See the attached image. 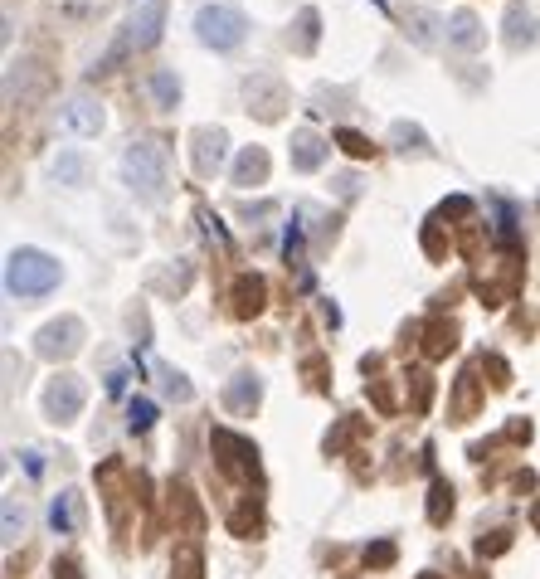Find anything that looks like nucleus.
Masks as SVG:
<instances>
[{"label":"nucleus","instance_id":"obj_1","mask_svg":"<svg viewBox=\"0 0 540 579\" xmlns=\"http://www.w3.org/2000/svg\"><path fill=\"white\" fill-rule=\"evenodd\" d=\"M161 25H166V0H146L142 10L117 30V39H112L108 49L88 64V78H108V73H117L132 54H146V49H156V39H161Z\"/></svg>","mask_w":540,"mask_h":579},{"label":"nucleus","instance_id":"obj_2","mask_svg":"<svg viewBox=\"0 0 540 579\" xmlns=\"http://www.w3.org/2000/svg\"><path fill=\"white\" fill-rule=\"evenodd\" d=\"M122 181H127V190H132L137 200L161 205V200L171 195V161H166V146L156 142V137L127 142V151H122Z\"/></svg>","mask_w":540,"mask_h":579},{"label":"nucleus","instance_id":"obj_3","mask_svg":"<svg viewBox=\"0 0 540 579\" xmlns=\"http://www.w3.org/2000/svg\"><path fill=\"white\" fill-rule=\"evenodd\" d=\"M59 278H64L59 258H49L44 249H15L5 258V292L10 297H49L59 288Z\"/></svg>","mask_w":540,"mask_h":579},{"label":"nucleus","instance_id":"obj_4","mask_svg":"<svg viewBox=\"0 0 540 579\" xmlns=\"http://www.w3.org/2000/svg\"><path fill=\"white\" fill-rule=\"evenodd\" d=\"M249 35V15L239 10V5H200L195 10V39L205 44V49H215V54H229V49H239Z\"/></svg>","mask_w":540,"mask_h":579},{"label":"nucleus","instance_id":"obj_5","mask_svg":"<svg viewBox=\"0 0 540 579\" xmlns=\"http://www.w3.org/2000/svg\"><path fill=\"white\" fill-rule=\"evenodd\" d=\"M210 448H215V463L219 472H229V477H239V482H258V448H253L244 434H234V429H215L210 434Z\"/></svg>","mask_w":540,"mask_h":579},{"label":"nucleus","instance_id":"obj_6","mask_svg":"<svg viewBox=\"0 0 540 579\" xmlns=\"http://www.w3.org/2000/svg\"><path fill=\"white\" fill-rule=\"evenodd\" d=\"M244 103H249V117L278 122L288 112V83L278 73H249L244 78Z\"/></svg>","mask_w":540,"mask_h":579},{"label":"nucleus","instance_id":"obj_7","mask_svg":"<svg viewBox=\"0 0 540 579\" xmlns=\"http://www.w3.org/2000/svg\"><path fill=\"white\" fill-rule=\"evenodd\" d=\"M35 351L44 361H69V356H78V351H83V322H78V317H59V322L39 326Z\"/></svg>","mask_w":540,"mask_h":579},{"label":"nucleus","instance_id":"obj_8","mask_svg":"<svg viewBox=\"0 0 540 579\" xmlns=\"http://www.w3.org/2000/svg\"><path fill=\"white\" fill-rule=\"evenodd\" d=\"M83 399H88L83 380L64 370V375H54V380H49V390H44V414H49L54 424H73V419L83 414Z\"/></svg>","mask_w":540,"mask_h":579},{"label":"nucleus","instance_id":"obj_9","mask_svg":"<svg viewBox=\"0 0 540 579\" xmlns=\"http://www.w3.org/2000/svg\"><path fill=\"white\" fill-rule=\"evenodd\" d=\"M224 151H229L224 127H195V132H190V166H195L200 181H210L219 166H224Z\"/></svg>","mask_w":540,"mask_h":579},{"label":"nucleus","instance_id":"obj_10","mask_svg":"<svg viewBox=\"0 0 540 579\" xmlns=\"http://www.w3.org/2000/svg\"><path fill=\"white\" fill-rule=\"evenodd\" d=\"M502 39H506V49H511V54H521V49H536L540 20H536V10H531L526 0H511V5H506Z\"/></svg>","mask_w":540,"mask_h":579},{"label":"nucleus","instance_id":"obj_11","mask_svg":"<svg viewBox=\"0 0 540 579\" xmlns=\"http://www.w3.org/2000/svg\"><path fill=\"white\" fill-rule=\"evenodd\" d=\"M49 88V73H44V64H35V59H20V64H10V73H5V103H35L39 93Z\"/></svg>","mask_w":540,"mask_h":579},{"label":"nucleus","instance_id":"obj_12","mask_svg":"<svg viewBox=\"0 0 540 579\" xmlns=\"http://www.w3.org/2000/svg\"><path fill=\"white\" fill-rule=\"evenodd\" d=\"M64 122H69L78 137H98L103 127H108V112L98 98H88V93H73L69 103H64Z\"/></svg>","mask_w":540,"mask_h":579},{"label":"nucleus","instance_id":"obj_13","mask_svg":"<svg viewBox=\"0 0 540 579\" xmlns=\"http://www.w3.org/2000/svg\"><path fill=\"white\" fill-rule=\"evenodd\" d=\"M448 44L458 49V54H477L482 44H487V30H482V20H477V10H453L448 15Z\"/></svg>","mask_w":540,"mask_h":579},{"label":"nucleus","instance_id":"obj_14","mask_svg":"<svg viewBox=\"0 0 540 579\" xmlns=\"http://www.w3.org/2000/svg\"><path fill=\"white\" fill-rule=\"evenodd\" d=\"M317 44H322V15H317V5H302L297 20L288 25V49L307 59V54H317Z\"/></svg>","mask_w":540,"mask_h":579},{"label":"nucleus","instance_id":"obj_15","mask_svg":"<svg viewBox=\"0 0 540 579\" xmlns=\"http://www.w3.org/2000/svg\"><path fill=\"white\" fill-rule=\"evenodd\" d=\"M219 399H224V409H229V414H253V409H258V399H263V380H258L253 370H239V375L224 385V395H219Z\"/></svg>","mask_w":540,"mask_h":579},{"label":"nucleus","instance_id":"obj_16","mask_svg":"<svg viewBox=\"0 0 540 579\" xmlns=\"http://www.w3.org/2000/svg\"><path fill=\"white\" fill-rule=\"evenodd\" d=\"M390 146H395L399 156H414V161H429V156H433L429 132H424L419 122H409V117L390 122Z\"/></svg>","mask_w":540,"mask_h":579},{"label":"nucleus","instance_id":"obj_17","mask_svg":"<svg viewBox=\"0 0 540 579\" xmlns=\"http://www.w3.org/2000/svg\"><path fill=\"white\" fill-rule=\"evenodd\" d=\"M326 151H331V142H322L317 132H292V171H297V176H312V171H322V166H326Z\"/></svg>","mask_w":540,"mask_h":579},{"label":"nucleus","instance_id":"obj_18","mask_svg":"<svg viewBox=\"0 0 540 579\" xmlns=\"http://www.w3.org/2000/svg\"><path fill=\"white\" fill-rule=\"evenodd\" d=\"M49 531L54 536H78L83 531V497L78 492H59L49 502Z\"/></svg>","mask_w":540,"mask_h":579},{"label":"nucleus","instance_id":"obj_19","mask_svg":"<svg viewBox=\"0 0 540 579\" xmlns=\"http://www.w3.org/2000/svg\"><path fill=\"white\" fill-rule=\"evenodd\" d=\"M268 307V283L258 273H239L234 278V317H258Z\"/></svg>","mask_w":540,"mask_h":579},{"label":"nucleus","instance_id":"obj_20","mask_svg":"<svg viewBox=\"0 0 540 579\" xmlns=\"http://www.w3.org/2000/svg\"><path fill=\"white\" fill-rule=\"evenodd\" d=\"M180 78L176 69H151L146 73V98H151V108H161V112H176L180 108Z\"/></svg>","mask_w":540,"mask_h":579},{"label":"nucleus","instance_id":"obj_21","mask_svg":"<svg viewBox=\"0 0 540 579\" xmlns=\"http://www.w3.org/2000/svg\"><path fill=\"white\" fill-rule=\"evenodd\" d=\"M268 166H273V161H268L263 146H244L239 161H234V185H244V190H249V185H263L268 181Z\"/></svg>","mask_w":540,"mask_h":579},{"label":"nucleus","instance_id":"obj_22","mask_svg":"<svg viewBox=\"0 0 540 579\" xmlns=\"http://www.w3.org/2000/svg\"><path fill=\"white\" fill-rule=\"evenodd\" d=\"M438 30H448V25H443L438 15H429V10H409V15H404V35L414 39L419 49H433V44H438Z\"/></svg>","mask_w":540,"mask_h":579},{"label":"nucleus","instance_id":"obj_23","mask_svg":"<svg viewBox=\"0 0 540 579\" xmlns=\"http://www.w3.org/2000/svg\"><path fill=\"white\" fill-rule=\"evenodd\" d=\"M88 176H93V161L83 151H59L54 156V181L59 185H88Z\"/></svg>","mask_w":540,"mask_h":579},{"label":"nucleus","instance_id":"obj_24","mask_svg":"<svg viewBox=\"0 0 540 579\" xmlns=\"http://www.w3.org/2000/svg\"><path fill=\"white\" fill-rule=\"evenodd\" d=\"M424 336H429V341H424V351H429L433 361H438V356H448V351L458 346V326H453V322H429V326H424Z\"/></svg>","mask_w":540,"mask_h":579},{"label":"nucleus","instance_id":"obj_25","mask_svg":"<svg viewBox=\"0 0 540 579\" xmlns=\"http://www.w3.org/2000/svg\"><path fill=\"white\" fill-rule=\"evenodd\" d=\"M404 380H409V404H414V414H424L429 399H433V375L429 370H409Z\"/></svg>","mask_w":540,"mask_h":579},{"label":"nucleus","instance_id":"obj_26","mask_svg":"<svg viewBox=\"0 0 540 579\" xmlns=\"http://www.w3.org/2000/svg\"><path fill=\"white\" fill-rule=\"evenodd\" d=\"M448 516H453V487L438 477V482H433V492H429V521H433V526H443Z\"/></svg>","mask_w":540,"mask_h":579},{"label":"nucleus","instance_id":"obj_27","mask_svg":"<svg viewBox=\"0 0 540 579\" xmlns=\"http://www.w3.org/2000/svg\"><path fill=\"white\" fill-rule=\"evenodd\" d=\"M331 142L341 146L346 156H356V161H365V156H375V146H370V137H360L356 127H336V137Z\"/></svg>","mask_w":540,"mask_h":579},{"label":"nucleus","instance_id":"obj_28","mask_svg":"<svg viewBox=\"0 0 540 579\" xmlns=\"http://www.w3.org/2000/svg\"><path fill=\"white\" fill-rule=\"evenodd\" d=\"M171 570H176V579H200V575H205V560H200V550H195V545H180L176 560H171Z\"/></svg>","mask_w":540,"mask_h":579},{"label":"nucleus","instance_id":"obj_29","mask_svg":"<svg viewBox=\"0 0 540 579\" xmlns=\"http://www.w3.org/2000/svg\"><path fill=\"white\" fill-rule=\"evenodd\" d=\"M312 103H317V112H346V103H356V93L351 88H317L312 93Z\"/></svg>","mask_w":540,"mask_h":579},{"label":"nucleus","instance_id":"obj_30","mask_svg":"<svg viewBox=\"0 0 540 579\" xmlns=\"http://www.w3.org/2000/svg\"><path fill=\"white\" fill-rule=\"evenodd\" d=\"M472 404H477V370H463V375H458V404H453L458 424L472 414Z\"/></svg>","mask_w":540,"mask_h":579},{"label":"nucleus","instance_id":"obj_31","mask_svg":"<svg viewBox=\"0 0 540 579\" xmlns=\"http://www.w3.org/2000/svg\"><path fill=\"white\" fill-rule=\"evenodd\" d=\"M151 424H156V404L137 395L132 404H127V429H132V434H146Z\"/></svg>","mask_w":540,"mask_h":579},{"label":"nucleus","instance_id":"obj_32","mask_svg":"<svg viewBox=\"0 0 540 579\" xmlns=\"http://www.w3.org/2000/svg\"><path fill=\"white\" fill-rule=\"evenodd\" d=\"M190 273H195V268H190V263H185V258H180V268H171V273H161V278H151V288L156 292H185L190 288Z\"/></svg>","mask_w":540,"mask_h":579},{"label":"nucleus","instance_id":"obj_33","mask_svg":"<svg viewBox=\"0 0 540 579\" xmlns=\"http://www.w3.org/2000/svg\"><path fill=\"white\" fill-rule=\"evenodd\" d=\"M156 375H161V385H166V395H171V399H180V404H185V399L195 395V390H190V380H185L180 370H171V365H156Z\"/></svg>","mask_w":540,"mask_h":579},{"label":"nucleus","instance_id":"obj_34","mask_svg":"<svg viewBox=\"0 0 540 579\" xmlns=\"http://www.w3.org/2000/svg\"><path fill=\"white\" fill-rule=\"evenodd\" d=\"M278 215V200H239V219L244 224H258V219H273Z\"/></svg>","mask_w":540,"mask_h":579},{"label":"nucleus","instance_id":"obj_35","mask_svg":"<svg viewBox=\"0 0 540 579\" xmlns=\"http://www.w3.org/2000/svg\"><path fill=\"white\" fill-rule=\"evenodd\" d=\"M20 531H25V511L15 497H5V541H20Z\"/></svg>","mask_w":540,"mask_h":579},{"label":"nucleus","instance_id":"obj_36","mask_svg":"<svg viewBox=\"0 0 540 579\" xmlns=\"http://www.w3.org/2000/svg\"><path fill=\"white\" fill-rule=\"evenodd\" d=\"M468 215H472L468 195H453V200H443V205H438V219H468Z\"/></svg>","mask_w":540,"mask_h":579},{"label":"nucleus","instance_id":"obj_37","mask_svg":"<svg viewBox=\"0 0 540 579\" xmlns=\"http://www.w3.org/2000/svg\"><path fill=\"white\" fill-rule=\"evenodd\" d=\"M331 185H336V195H341V200H356V195H360V176H356V171L331 176Z\"/></svg>","mask_w":540,"mask_h":579},{"label":"nucleus","instance_id":"obj_38","mask_svg":"<svg viewBox=\"0 0 540 579\" xmlns=\"http://www.w3.org/2000/svg\"><path fill=\"white\" fill-rule=\"evenodd\" d=\"M506 545H511V536H506V531H492V541L482 536V541H477V550H482V555H502Z\"/></svg>","mask_w":540,"mask_h":579},{"label":"nucleus","instance_id":"obj_39","mask_svg":"<svg viewBox=\"0 0 540 579\" xmlns=\"http://www.w3.org/2000/svg\"><path fill=\"white\" fill-rule=\"evenodd\" d=\"M365 560H370V565H390V560H395V545H375V550H365Z\"/></svg>","mask_w":540,"mask_h":579},{"label":"nucleus","instance_id":"obj_40","mask_svg":"<svg viewBox=\"0 0 540 579\" xmlns=\"http://www.w3.org/2000/svg\"><path fill=\"white\" fill-rule=\"evenodd\" d=\"M25 468H30V477H39V472H44V463H39V453H25Z\"/></svg>","mask_w":540,"mask_h":579},{"label":"nucleus","instance_id":"obj_41","mask_svg":"<svg viewBox=\"0 0 540 579\" xmlns=\"http://www.w3.org/2000/svg\"><path fill=\"white\" fill-rule=\"evenodd\" d=\"M419 579H443V575H419Z\"/></svg>","mask_w":540,"mask_h":579}]
</instances>
